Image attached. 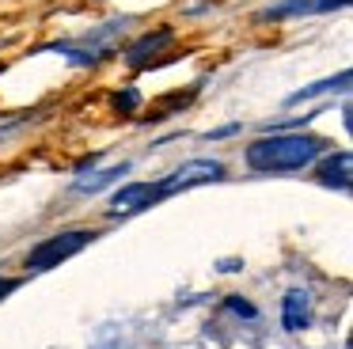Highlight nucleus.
Returning <instances> with one entry per match:
<instances>
[{"label": "nucleus", "instance_id": "f257e3e1", "mask_svg": "<svg viewBox=\"0 0 353 349\" xmlns=\"http://www.w3.org/2000/svg\"><path fill=\"white\" fill-rule=\"evenodd\" d=\"M330 152V144L323 137L312 133H262L259 141H251L243 148V163L254 174H285V171H304L315 159Z\"/></svg>", "mask_w": 353, "mask_h": 349}, {"label": "nucleus", "instance_id": "f03ea898", "mask_svg": "<svg viewBox=\"0 0 353 349\" xmlns=\"http://www.w3.org/2000/svg\"><path fill=\"white\" fill-rule=\"evenodd\" d=\"M95 235H99V232H88V228H69V232L46 235L42 243H34V247H31V255H27V270H31V273H46V270H54V266L69 262V258L80 255Z\"/></svg>", "mask_w": 353, "mask_h": 349}, {"label": "nucleus", "instance_id": "7ed1b4c3", "mask_svg": "<svg viewBox=\"0 0 353 349\" xmlns=\"http://www.w3.org/2000/svg\"><path fill=\"white\" fill-rule=\"evenodd\" d=\"M224 179V163L221 159H186V163H179L171 174H163L160 182H156V194L163 197H175L183 194V190H194V186H209V182H221Z\"/></svg>", "mask_w": 353, "mask_h": 349}, {"label": "nucleus", "instance_id": "20e7f679", "mask_svg": "<svg viewBox=\"0 0 353 349\" xmlns=\"http://www.w3.org/2000/svg\"><path fill=\"white\" fill-rule=\"evenodd\" d=\"M338 8H350V0H277V4L262 8L254 23H281V19H300V15H327Z\"/></svg>", "mask_w": 353, "mask_h": 349}, {"label": "nucleus", "instance_id": "39448f33", "mask_svg": "<svg viewBox=\"0 0 353 349\" xmlns=\"http://www.w3.org/2000/svg\"><path fill=\"white\" fill-rule=\"evenodd\" d=\"M171 38H175V27H156V30H145L141 38H133L130 46L122 50V61L130 68H152L156 65V53H163L171 46Z\"/></svg>", "mask_w": 353, "mask_h": 349}, {"label": "nucleus", "instance_id": "423d86ee", "mask_svg": "<svg viewBox=\"0 0 353 349\" xmlns=\"http://www.w3.org/2000/svg\"><path fill=\"white\" fill-rule=\"evenodd\" d=\"M160 201V194H156V182H125V186L114 190V197H110V209L107 217H133V212H145L152 209V205Z\"/></svg>", "mask_w": 353, "mask_h": 349}, {"label": "nucleus", "instance_id": "0eeeda50", "mask_svg": "<svg viewBox=\"0 0 353 349\" xmlns=\"http://www.w3.org/2000/svg\"><path fill=\"white\" fill-rule=\"evenodd\" d=\"M350 171H353V156H350V148H338V152H323V163H319V171H315V179H319V186L345 194V190L353 186Z\"/></svg>", "mask_w": 353, "mask_h": 349}, {"label": "nucleus", "instance_id": "6e6552de", "mask_svg": "<svg viewBox=\"0 0 353 349\" xmlns=\"http://www.w3.org/2000/svg\"><path fill=\"white\" fill-rule=\"evenodd\" d=\"M39 53H61V57L77 68H95L114 50H110V46H88V42H50V46H42Z\"/></svg>", "mask_w": 353, "mask_h": 349}, {"label": "nucleus", "instance_id": "1a4fd4ad", "mask_svg": "<svg viewBox=\"0 0 353 349\" xmlns=\"http://www.w3.org/2000/svg\"><path fill=\"white\" fill-rule=\"evenodd\" d=\"M281 323L285 330H304L307 323H312V296L304 292V288H289L281 300Z\"/></svg>", "mask_w": 353, "mask_h": 349}, {"label": "nucleus", "instance_id": "9d476101", "mask_svg": "<svg viewBox=\"0 0 353 349\" xmlns=\"http://www.w3.org/2000/svg\"><path fill=\"white\" fill-rule=\"evenodd\" d=\"M350 80H353V72H350V68H342L338 76H327V80H315V83H307V88L292 91V95L285 99V106H300V103H307V99L330 95V91H338V95H345V91H350Z\"/></svg>", "mask_w": 353, "mask_h": 349}, {"label": "nucleus", "instance_id": "9b49d317", "mask_svg": "<svg viewBox=\"0 0 353 349\" xmlns=\"http://www.w3.org/2000/svg\"><path fill=\"white\" fill-rule=\"evenodd\" d=\"M122 174H130V163H114V167H107V171L80 174V179H77V194H99L103 186H110V182H118Z\"/></svg>", "mask_w": 353, "mask_h": 349}, {"label": "nucleus", "instance_id": "f8f14e48", "mask_svg": "<svg viewBox=\"0 0 353 349\" xmlns=\"http://www.w3.org/2000/svg\"><path fill=\"white\" fill-rule=\"evenodd\" d=\"M194 95H198V88H190V91H171V95H163L160 103L152 106V114H148L145 121H163V118H171V114H179Z\"/></svg>", "mask_w": 353, "mask_h": 349}, {"label": "nucleus", "instance_id": "ddd939ff", "mask_svg": "<svg viewBox=\"0 0 353 349\" xmlns=\"http://www.w3.org/2000/svg\"><path fill=\"white\" fill-rule=\"evenodd\" d=\"M141 103H145V99H141V91L133 88V83H125L122 91H114V95H110V106H114V114H125V118H130V114H137Z\"/></svg>", "mask_w": 353, "mask_h": 349}, {"label": "nucleus", "instance_id": "4468645a", "mask_svg": "<svg viewBox=\"0 0 353 349\" xmlns=\"http://www.w3.org/2000/svg\"><path fill=\"white\" fill-rule=\"evenodd\" d=\"M224 308L236 311V315H243V319H254V315H259V308H254L251 300H243V296H228V300H224Z\"/></svg>", "mask_w": 353, "mask_h": 349}, {"label": "nucleus", "instance_id": "2eb2a0df", "mask_svg": "<svg viewBox=\"0 0 353 349\" xmlns=\"http://www.w3.org/2000/svg\"><path fill=\"white\" fill-rule=\"evenodd\" d=\"M239 133V121H228V126H221V129H209V141H224V137H236Z\"/></svg>", "mask_w": 353, "mask_h": 349}, {"label": "nucleus", "instance_id": "dca6fc26", "mask_svg": "<svg viewBox=\"0 0 353 349\" xmlns=\"http://www.w3.org/2000/svg\"><path fill=\"white\" fill-rule=\"evenodd\" d=\"M19 285H23V277H0V300H4L8 292H16Z\"/></svg>", "mask_w": 353, "mask_h": 349}, {"label": "nucleus", "instance_id": "f3484780", "mask_svg": "<svg viewBox=\"0 0 353 349\" xmlns=\"http://www.w3.org/2000/svg\"><path fill=\"white\" fill-rule=\"evenodd\" d=\"M23 126V118H8V121H0V141H4V137L12 133V129H19Z\"/></svg>", "mask_w": 353, "mask_h": 349}, {"label": "nucleus", "instance_id": "a211bd4d", "mask_svg": "<svg viewBox=\"0 0 353 349\" xmlns=\"http://www.w3.org/2000/svg\"><path fill=\"white\" fill-rule=\"evenodd\" d=\"M342 126H345V129H353V110H350V103L342 106Z\"/></svg>", "mask_w": 353, "mask_h": 349}]
</instances>
